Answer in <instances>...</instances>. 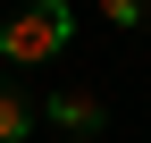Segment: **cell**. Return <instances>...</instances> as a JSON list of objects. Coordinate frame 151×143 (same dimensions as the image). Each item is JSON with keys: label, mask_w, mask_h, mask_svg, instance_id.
<instances>
[{"label": "cell", "mask_w": 151, "mask_h": 143, "mask_svg": "<svg viewBox=\"0 0 151 143\" xmlns=\"http://www.w3.org/2000/svg\"><path fill=\"white\" fill-rule=\"evenodd\" d=\"M101 93H50V126H67V135H101Z\"/></svg>", "instance_id": "cell-2"}, {"label": "cell", "mask_w": 151, "mask_h": 143, "mask_svg": "<svg viewBox=\"0 0 151 143\" xmlns=\"http://www.w3.org/2000/svg\"><path fill=\"white\" fill-rule=\"evenodd\" d=\"M67 34H76V9L67 0H34V9H17L9 25H0V59L9 67H42V59L67 51Z\"/></svg>", "instance_id": "cell-1"}, {"label": "cell", "mask_w": 151, "mask_h": 143, "mask_svg": "<svg viewBox=\"0 0 151 143\" xmlns=\"http://www.w3.org/2000/svg\"><path fill=\"white\" fill-rule=\"evenodd\" d=\"M101 17L109 25H143V0H101Z\"/></svg>", "instance_id": "cell-4"}, {"label": "cell", "mask_w": 151, "mask_h": 143, "mask_svg": "<svg viewBox=\"0 0 151 143\" xmlns=\"http://www.w3.org/2000/svg\"><path fill=\"white\" fill-rule=\"evenodd\" d=\"M34 126V110H25V93H9V76H0V143H17Z\"/></svg>", "instance_id": "cell-3"}]
</instances>
